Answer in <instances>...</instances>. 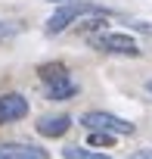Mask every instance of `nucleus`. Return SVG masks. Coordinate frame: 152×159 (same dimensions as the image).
Masks as SVG:
<instances>
[{"label":"nucleus","instance_id":"f257e3e1","mask_svg":"<svg viewBox=\"0 0 152 159\" xmlns=\"http://www.w3.org/2000/svg\"><path fill=\"white\" fill-rule=\"evenodd\" d=\"M93 13H103L96 3H90V0H65V3H59L53 10V16L47 19V34H62L68 25H74L81 16H93Z\"/></svg>","mask_w":152,"mask_h":159},{"label":"nucleus","instance_id":"f03ea898","mask_svg":"<svg viewBox=\"0 0 152 159\" xmlns=\"http://www.w3.org/2000/svg\"><path fill=\"white\" fill-rule=\"evenodd\" d=\"M93 47L106 50V53H118V56H140V44L127 34V31H99L96 38H90Z\"/></svg>","mask_w":152,"mask_h":159},{"label":"nucleus","instance_id":"7ed1b4c3","mask_svg":"<svg viewBox=\"0 0 152 159\" xmlns=\"http://www.w3.org/2000/svg\"><path fill=\"white\" fill-rule=\"evenodd\" d=\"M81 125H84L87 131H112V134H133V131H137L133 122L118 119V116L103 112V109H90V112H84V116H81Z\"/></svg>","mask_w":152,"mask_h":159},{"label":"nucleus","instance_id":"20e7f679","mask_svg":"<svg viewBox=\"0 0 152 159\" xmlns=\"http://www.w3.org/2000/svg\"><path fill=\"white\" fill-rule=\"evenodd\" d=\"M28 116V100L22 94H0V125H10Z\"/></svg>","mask_w":152,"mask_h":159},{"label":"nucleus","instance_id":"39448f33","mask_svg":"<svg viewBox=\"0 0 152 159\" xmlns=\"http://www.w3.org/2000/svg\"><path fill=\"white\" fill-rule=\"evenodd\" d=\"M0 159H47V153L31 143H0Z\"/></svg>","mask_w":152,"mask_h":159},{"label":"nucleus","instance_id":"423d86ee","mask_svg":"<svg viewBox=\"0 0 152 159\" xmlns=\"http://www.w3.org/2000/svg\"><path fill=\"white\" fill-rule=\"evenodd\" d=\"M71 128V116H44L37 122V134L40 137H62Z\"/></svg>","mask_w":152,"mask_h":159},{"label":"nucleus","instance_id":"0eeeda50","mask_svg":"<svg viewBox=\"0 0 152 159\" xmlns=\"http://www.w3.org/2000/svg\"><path fill=\"white\" fill-rule=\"evenodd\" d=\"M71 97H78V81H71V78H59V81H50L47 84V100H56V103H65Z\"/></svg>","mask_w":152,"mask_h":159},{"label":"nucleus","instance_id":"6e6552de","mask_svg":"<svg viewBox=\"0 0 152 159\" xmlns=\"http://www.w3.org/2000/svg\"><path fill=\"white\" fill-rule=\"evenodd\" d=\"M62 156L65 159H112L109 153H103V150H96V147H78V143H71V147H65L62 150Z\"/></svg>","mask_w":152,"mask_h":159},{"label":"nucleus","instance_id":"1a4fd4ad","mask_svg":"<svg viewBox=\"0 0 152 159\" xmlns=\"http://www.w3.org/2000/svg\"><path fill=\"white\" fill-rule=\"evenodd\" d=\"M37 75H40V81H44V84H50V81H59V78H65L68 69H65L62 62H44V66L37 69Z\"/></svg>","mask_w":152,"mask_h":159},{"label":"nucleus","instance_id":"9d476101","mask_svg":"<svg viewBox=\"0 0 152 159\" xmlns=\"http://www.w3.org/2000/svg\"><path fill=\"white\" fill-rule=\"evenodd\" d=\"M90 147H115V134L112 131H90V140H87Z\"/></svg>","mask_w":152,"mask_h":159},{"label":"nucleus","instance_id":"9b49d317","mask_svg":"<svg viewBox=\"0 0 152 159\" xmlns=\"http://www.w3.org/2000/svg\"><path fill=\"white\" fill-rule=\"evenodd\" d=\"M133 159H152V150H140V153H133Z\"/></svg>","mask_w":152,"mask_h":159},{"label":"nucleus","instance_id":"f8f14e48","mask_svg":"<svg viewBox=\"0 0 152 159\" xmlns=\"http://www.w3.org/2000/svg\"><path fill=\"white\" fill-rule=\"evenodd\" d=\"M146 91H149V94H152V78H149V81H146Z\"/></svg>","mask_w":152,"mask_h":159},{"label":"nucleus","instance_id":"ddd939ff","mask_svg":"<svg viewBox=\"0 0 152 159\" xmlns=\"http://www.w3.org/2000/svg\"><path fill=\"white\" fill-rule=\"evenodd\" d=\"M50 3H53V0H50ZM56 3H65V0H56Z\"/></svg>","mask_w":152,"mask_h":159}]
</instances>
